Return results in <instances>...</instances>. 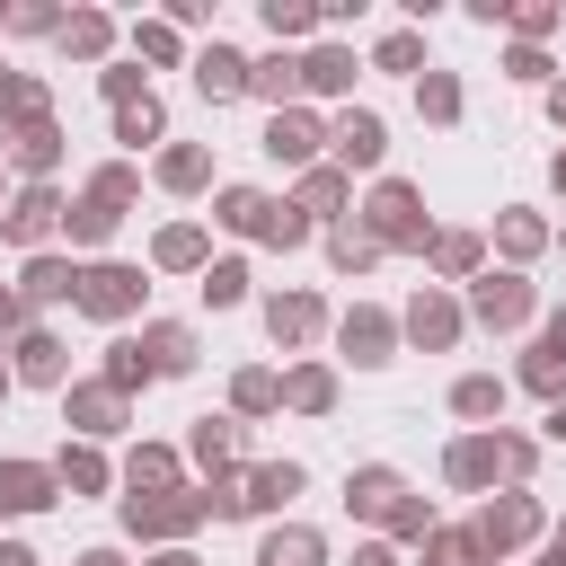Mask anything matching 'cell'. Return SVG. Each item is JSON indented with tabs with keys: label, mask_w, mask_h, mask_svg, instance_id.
<instances>
[{
	"label": "cell",
	"mask_w": 566,
	"mask_h": 566,
	"mask_svg": "<svg viewBox=\"0 0 566 566\" xmlns=\"http://www.w3.org/2000/svg\"><path fill=\"white\" fill-rule=\"evenodd\" d=\"M531 460H539V442H522V433H469V442H451L442 478H451V486H495V478L522 486Z\"/></svg>",
	"instance_id": "6da1fadb"
},
{
	"label": "cell",
	"mask_w": 566,
	"mask_h": 566,
	"mask_svg": "<svg viewBox=\"0 0 566 566\" xmlns=\"http://www.w3.org/2000/svg\"><path fill=\"white\" fill-rule=\"evenodd\" d=\"M133 186H142V177H133L124 159H115V168H97V177H88V195L71 203V239H80V248H97V239H115V221H124V203H133Z\"/></svg>",
	"instance_id": "7a4b0ae2"
},
{
	"label": "cell",
	"mask_w": 566,
	"mask_h": 566,
	"mask_svg": "<svg viewBox=\"0 0 566 566\" xmlns=\"http://www.w3.org/2000/svg\"><path fill=\"white\" fill-rule=\"evenodd\" d=\"M212 513V495H186V486H168V495H124V531L133 539H177V531H195Z\"/></svg>",
	"instance_id": "3957f363"
},
{
	"label": "cell",
	"mask_w": 566,
	"mask_h": 566,
	"mask_svg": "<svg viewBox=\"0 0 566 566\" xmlns=\"http://www.w3.org/2000/svg\"><path fill=\"white\" fill-rule=\"evenodd\" d=\"M363 230L380 239V248H433V230H424V203H416V186H380L371 195V212H363Z\"/></svg>",
	"instance_id": "277c9868"
},
{
	"label": "cell",
	"mask_w": 566,
	"mask_h": 566,
	"mask_svg": "<svg viewBox=\"0 0 566 566\" xmlns=\"http://www.w3.org/2000/svg\"><path fill=\"white\" fill-rule=\"evenodd\" d=\"M142 292H150L142 265H106V256H97V265H80V292H71V301H80L88 318H133Z\"/></svg>",
	"instance_id": "5b68a950"
},
{
	"label": "cell",
	"mask_w": 566,
	"mask_h": 566,
	"mask_svg": "<svg viewBox=\"0 0 566 566\" xmlns=\"http://www.w3.org/2000/svg\"><path fill=\"white\" fill-rule=\"evenodd\" d=\"M539 531V504L513 486V495H495V504H478V522H469V539H478V557H504V548H522Z\"/></svg>",
	"instance_id": "8992f818"
},
{
	"label": "cell",
	"mask_w": 566,
	"mask_h": 566,
	"mask_svg": "<svg viewBox=\"0 0 566 566\" xmlns=\"http://www.w3.org/2000/svg\"><path fill=\"white\" fill-rule=\"evenodd\" d=\"M265 336H274L283 354L318 345V336H327V301H318V292H274V301H265Z\"/></svg>",
	"instance_id": "52a82bcc"
},
{
	"label": "cell",
	"mask_w": 566,
	"mask_h": 566,
	"mask_svg": "<svg viewBox=\"0 0 566 566\" xmlns=\"http://www.w3.org/2000/svg\"><path fill=\"white\" fill-rule=\"evenodd\" d=\"M62 221H71V203H62V195H53V186H27V195H18V203H9V212H0V230H9V239H18V248H44V239H53V230H62Z\"/></svg>",
	"instance_id": "ba28073f"
},
{
	"label": "cell",
	"mask_w": 566,
	"mask_h": 566,
	"mask_svg": "<svg viewBox=\"0 0 566 566\" xmlns=\"http://www.w3.org/2000/svg\"><path fill=\"white\" fill-rule=\"evenodd\" d=\"M531 301H539V292H531L522 274H478L469 318H478V327H522V318H531Z\"/></svg>",
	"instance_id": "9c48e42d"
},
{
	"label": "cell",
	"mask_w": 566,
	"mask_h": 566,
	"mask_svg": "<svg viewBox=\"0 0 566 566\" xmlns=\"http://www.w3.org/2000/svg\"><path fill=\"white\" fill-rule=\"evenodd\" d=\"M327 150H336V168H380V150H389V133H380V115H363V106H345V115L327 124Z\"/></svg>",
	"instance_id": "30bf717a"
},
{
	"label": "cell",
	"mask_w": 566,
	"mask_h": 566,
	"mask_svg": "<svg viewBox=\"0 0 566 566\" xmlns=\"http://www.w3.org/2000/svg\"><path fill=\"white\" fill-rule=\"evenodd\" d=\"M62 495V478L44 460H0V513H44Z\"/></svg>",
	"instance_id": "8fae6325"
},
{
	"label": "cell",
	"mask_w": 566,
	"mask_h": 566,
	"mask_svg": "<svg viewBox=\"0 0 566 566\" xmlns=\"http://www.w3.org/2000/svg\"><path fill=\"white\" fill-rule=\"evenodd\" d=\"M248 71H256V62H248V53H230V44H203V53H195V88H203L212 106L248 97Z\"/></svg>",
	"instance_id": "7c38bea8"
},
{
	"label": "cell",
	"mask_w": 566,
	"mask_h": 566,
	"mask_svg": "<svg viewBox=\"0 0 566 566\" xmlns=\"http://www.w3.org/2000/svg\"><path fill=\"white\" fill-rule=\"evenodd\" d=\"M336 345H345L354 363H389V345H398V318H389V310H345V318H336Z\"/></svg>",
	"instance_id": "4fadbf2b"
},
{
	"label": "cell",
	"mask_w": 566,
	"mask_h": 566,
	"mask_svg": "<svg viewBox=\"0 0 566 566\" xmlns=\"http://www.w3.org/2000/svg\"><path fill=\"white\" fill-rule=\"evenodd\" d=\"M522 380L539 389V398H557L566 407V310L539 327V345H531V363H522Z\"/></svg>",
	"instance_id": "5bb4252c"
},
{
	"label": "cell",
	"mask_w": 566,
	"mask_h": 566,
	"mask_svg": "<svg viewBox=\"0 0 566 566\" xmlns=\"http://www.w3.org/2000/svg\"><path fill=\"white\" fill-rule=\"evenodd\" d=\"M398 327H407V336H416V345H424V354H442V345H460V310H451V301H442V292H416V301H407V318H398Z\"/></svg>",
	"instance_id": "9a60e30c"
},
{
	"label": "cell",
	"mask_w": 566,
	"mask_h": 566,
	"mask_svg": "<svg viewBox=\"0 0 566 566\" xmlns=\"http://www.w3.org/2000/svg\"><path fill=\"white\" fill-rule=\"evenodd\" d=\"M133 345H142V363H150L159 380H177V371H195V327H177V318H159V327H142Z\"/></svg>",
	"instance_id": "2e32d148"
},
{
	"label": "cell",
	"mask_w": 566,
	"mask_h": 566,
	"mask_svg": "<svg viewBox=\"0 0 566 566\" xmlns=\"http://www.w3.org/2000/svg\"><path fill=\"white\" fill-rule=\"evenodd\" d=\"M345 504H354L363 522H389V513L407 504V478H398V469H354V478H345Z\"/></svg>",
	"instance_id": "e0dca14e"
},
{
	"label": "cell",
	"mask_w": 566,
	"mask_h": 566,
	"mask_svg": "<svg viewBox=\"0 0 566 566\" xmlns=\"http://www.w3.org/2000/svg\"><path fill=\"white\" fill-rule=\"evenodd\" d=\"M318 142H327V133H318V124H310L301 106H283V115L265 124V150H274L283 168H310V159H318Z\"/></svg>",
	"instance_id": "ac0fdd59"
},
{
	"label": "cell",
	"mask_w": 566,
	"mask_h": 566,
	"mask_svg": "<svg viewBox=\"0 0 566 566\" xmlns=\"http://www.w3.org/2000/svg\"><path fill=\"white\" fill-rule=\"evenodd\" d=\"M71 292H80V265H62V256H27V274H18V301H27V310L71 301Z\"/></svg>",
	"instance_id": "d6986e66"
},
{
	"label": "cell",
	"mask_w": 566,
	"mask_h": 566,
	"mask_svg": "<svg viewBox=\"0 0 566 566\" xmlns=\"http://www.w3.org/2000/svg\"><path fill=\"white\" fill-rule=\"evenodd\" d=\"M9 159L27 168V186H44V177H53V159H62V133H53V115H44V124H27V133H9Z\"/></svg>",
	"instance_id": "ffe728a7"
},
{
	"label": "cell",
	"mask_w": 566,
	"mask_h": 566,
	"mask_svg": "<svg viewBox=\"0 0 566 566\" xmlns=\"http://www.w3.org/2000/svg\"><path fill=\"white\" fill-rule=\"evenodd\" d=\"M62 416H71L80 433H115V424H124V398H115L106 380H88V389H71V398H62Z\"/></svg>",
	"instance_id": "44dd1931"
},
{
	"label": "cell",
	"mask_w": 566,
	"mask_h": 566,
	"mask_svg": "<svg viewBox=\"0 0 566 566\" xmlns=\"http://www.w3.org/2000/svg\"><path fill=\"white\" fill-rule=\"evenodd\" d=\"M327 265H336V274H371V265H380V239H371L363 221H336V230H327Z\"/></svg>",
	"instance_id": "7402d4cb"
},
{
	"label": "cell",
	"mask_w": 566,
	"mask_h": 566,
	"mask_svg": "<svg viewBox=\"0 0 566 566\" xmlns=\"http://www.w3.org/2000/svg\"><path fill=\"white\" fill-rule=\"evenodd\" d=\"M9 354H18V380H35V389H62V345H53L44 327H27Z\"/></svg>",
	"instance_id": "603a6c76"
},
{
	"label": "cell",
	"mask_w": 566,
	"mask_h": 566,
	"mask_svg": "<svg viewBox=\"0 0 566 566\" xmlns=\"http://www.w3.org/2000/svg\"><path fill=\"white\" fill-rule=\"evenodd\" d=\"M283 407H301V416H327V407H336V371H327V363H301V371H283Z\"/></svg>",
	"instance_id": "cb8c5ba5"
},
{
	"label": "cell",
	"mask_w": 566,
	"mask_h": 566,
	"mask_svg": "<svg viewBox=\"0 0 566 566\" xmlns=\"http://www.w3.org/2000/svg\"><path fill=\"white\" fill-rule=\"evenodd\" d=\"M301 88H318V97H345V88H354V53H345V44H318V53L301 62Z\"/></svg>",
	"instance_id": "d4e9b609"
},
{
	"label": "cell",
	"mask_w": 566,
	"mask_h": 566,
	"mask_svg": "<svg viewBox=\"0 0 566 566\" xmlns=\"http://www.w3.org/2000/svg\"><path fill=\"white\" fill-rule=\"evenodd\" d=\"M159 186H168V195H195V186H212V150H195V142L159 150Z\"/></svg>",
	"instance_id": "484cf974"
},
{
	"label": "cell",
	"mask_w": 566,
	"mask_h": 566,
	"mask_svg": "<svg viewBox=\"0 0 566 566\" xmlns=\"http://www.w3.org/2000/svg\"><path fill=\"white\" fill-rule=\"evenodd\" d=\"M186 451H195L203 469H230V460H239V424H230V416H195V442H186Z\"/></svg>",
	"instance_id": "4316f807"
},
{
	"label": "cell",
	"mask_w": 566,
	"mask_h": 566,
	"mask_svg": "<svg viewBox=\"0 0 566 566\" xmlns=\"http://www.w3.org/2000/svg\"><path fill=\"white\" fill-rule=\"evenodd\" d=\"M318 557H327V548H318V531H301V522H292V531H265V548H256V566H318Z\"/></svg>",
	"instance_id": "83f0119b"
},
{
	"label": "cell",
	"mask_w": 566,
	"mask_h": 566,
	"mask_svg": "<svg viewBox=\"0 0 566 566\" xmlns=\"http://www.w3.org/2000/svg\"><path fill=\"white\" fill-rule=\"evenodd\" d=\"M106 44H115V27H106L97 9H71V18H62V53H80V62H97Z\"/></svg>",
	"instance_id": "f1b7e54d"
},
{
	"label": "cell",
	"mask_w": 566,
	"mask_h": 566,
	"mask_svg": "<svg viewBox=\"0 0 566 566\" xmlns=\"http://www.w3.org/2000/svg\"><path fill=\"white\" fill-rule=\"evenodd\" d=\"M292 88H301V62H283V53H274V62H256V71H248V97H265V106H274V115H283V106H292Z\"/></svg>",
	"instance_id": "f546056e"
},
{
	"label": "cell",
	"mask_w": 566,
	"mask_h": 566,
	"mask_svg": "<svg viewBox=\"0 0 566 566\" xmlns=\"http://www.w3.org/2000/svg\"><path fill=\"white\" fill-rule=\"evenodd\" d=\"M495 248L522 265V256H539V248H548V221H539V212H504V221H495Z\"/></svg>",
	"instance_id": "4dcf8cb0"
},
{
	"label": "cell",
	"mask_w": 566,
	"mask_h": 566,
	"mask_svg": "<svg viewBox=\"0 0 566 566\" xmlns=\"http://www.w3.org/2000/svg\"><path fill=\"white\" fill-rule=\"evenodd\" d=\"M424 256H433V274H478V256H486V248H478V230H433V248H424Z\"/></svg>",
	"instance_id": "1f68e13d"
},
{
	"label": "cell",
	"mask_w": 566,
	"mask_h": 566,
	"mask_svg": "<svg viewBox=\"0 0 566 566\" xmlns=\"http://www.w3.org/2000/svg\"><path fill=\"white\" fill-rule=\"evenodd\" d=\"M124 478H133V495H168V486H177V451H150V442H142V451L124 460Z\"/></svg>",
	"instance_id": "d6a6232c"
},
{
	"label": "cell",
	"mask_w": 566,
	"mask_h": 566,
	"mask_svg": "<svg viewBox=\"0 0 566 566\" xmlns=\"http://www.w3.org/2000/svg\"><path fill=\"white\" fill-rule=\"evenodd\" d=\"M53 478H62V495H97V486H106V460H97L88 442H71V451L53 460Z\"/></svg>",
	"instance_id": "836d02e7"
},
{
	"label": "cell",
	"mask_w": 566,
	"mask_h": 566,
	"mask_svg": "<svg viewBox=\"0 0 566 566\" xmlns=\"http://www.w3.org/2000/svg\"><path fill=\"white\" fill-rule=\"evenodd\" d=\"M0 115L27 133V124H44V80H27V71H9L0 80Z\"/></svg>",
	"instance_id": "e575fe53"
},
{
	"label": "cell",
	"mask_w": 566,
	"mask_h": 566,
	"mask_svg": "<svg viewBox=\"0 0 566 566\" xmlns=\"http://www.w3.org/2000/svg\"><path fill=\"white\" fill-rule=\"evenodd\" d=\"M265 212H274V195H256V186H230L212 221H230V230H248V239H256V230H265Z\"/></svg>",
	"instance_id": "d590c367"
},
{
	"label": "cell",
	"mask_w": 566,
	"mask_h": 566,
	"mask_svg": "<svg viewBox=\"0 0 566 566\" xmlns=\"http://www.w3.org/2000/svg\"><path fill=\"white\" fill-rule=\"evenodd\" d=\"M150 256H159V265H168V274H186V265H203V230H195V221H168V230H159V248H150Z\"/></svg>",
	"instance_id": "8d00e7d4"
},
{
	"label": "cell",
	"mask_w": 566,
	"mask_h": 566,
	"mask_svg": "<svg viewBox=\"0 0 566 566\" xmlns=\"http://www.w3.org/2000/svg\"><path fill=\"white\" fill-rule=\"evenodd\" d=\"M495 407H504V380H495V371H469V380L451 389V416H469V424L495 416Z\"/></svg>",
	"instance_id": "74e56055"
},
{
	"label": "cell",
	"mask_w": 566,
	"mask_h": 566,
	"mask_svg": "<svg viewBox=\"0 0 566 566\" xmlns=\"http://www.w3.org/2000/svg\"><path fill=\"white\" fill-rule=\"evenodd\" d=\"M416 106H424L433 124H451V115H460V80H451V71H416Z\"/></svg>",
	"instance_id": "f35d334b"
},
{
	"label": "cell",
	"mask_w": 566,
	"mask_h": 566,
	"mask_svg": "<svg viewBox=\"0 0 566 566\" xmlns=\"http://www.w3.org/2000/svg\"><path fill=\"white\" fill-rule=\"evenodd\" d=\"M203 301H212V310H230V301H248V265H239V256H221V265H203Z\"/></svg>",
	"instance_id": "ab89813d"
},
{
	"label": "cell",
	"mask_w": 566,
	"mask_h": 566,
	"mask_svg": "<svg viewBox=\"0 0 566 566\" xmlns=\"http://www.w3.org/2000/svg\"><path fill=\"white\" fill-rule=\"evenodd\" d=\"M142 380H159V371L142 363V345H115V354H106V389H115V398H133Z\"/></svg>",
	"instance_id": "60d3db41"
},
{
	"label": "cell",
	"mask_w": 566,
	"mask_h": 566,
	"mask_svg": "<svg viewBox=\"0 0 566 566\" xmlns=\"http://www.w3.org/2000/svg\"><path fill=\"white\" fill-rule=\"evenodd\" d=\"M115 142H159V97H133V106H115Z\"/></svg>",
	"instance_id": "b9f144b4"
},
{
	"label": "cell",
	"mask_w": 566,
	"mask_h": 566,
	"mask_svg": "<svg viewBox=\"0 0 566 566\" xmlns=\"http://www.w3.org/2000/svg\"><path fill=\"white\" fill-rule=\"evenodd\" d=\"M345 203V168H310L301 177V212H336Z\"/></svg>",
	"instance_id": "7bdbcfd3"
},
{
	"label": "cell",
	"mask_w": 566,
	"mask_h": 566,
	"mask_svg": "<svg viewBox=\"0 0 566 566\" xmlns=\"http://www.w3.org/2000/svg\"><path fill=\"white\" fill-rule=\"evenodd\" d=\"M256 239H265V248H301V239H310V212H301V203H274Z\"/></svg>",
	"instance_id": "ee69618b"
},
{
	"label": "cell",
	"mask_w": 566,
	"mask_h": 566,
	"mask_svg": "<svg viewBox=\"0 0 566 566\" xmlns=\"http://www.w3.org/2000/svg\"><path fill=\"white\" fill-rule=\"evenodd\" d=\"M230 398H239V416H265V407H283V380H274V371H239Z\"/></svg>",
	"instance_id": "f6af8a7d"
},
{
	"label": "cell",
	"mask_w": 566,
	"mask_h": 566,
	"mask_svg": "<svg viewBox=\"0 0 566 566\" xmlns=\"http://www.w3.org/2000/svg\"><path fill=\"white\" fill-rule=\"evenodd\" d=\"M265 27H274V35H310L318 9H310V0H265Z\"/></svg>",
	"instance_id": "bcb514c9"
},
{
	"label": "cell",
	"mask_w": 566,
	"mask_h": 566,
	"mask_svg": "<svg viewBox=\"0 0 566 566\" xmlns=\"http://www.w3.org/2000/svg\"><path fill=\"white\" fill-rule=\"evenodd\" d=\"M416 62H424V35H416V27L380 35V71H416Z\"/></svg>",
	"instance_id": "7dc6e473"
},
{
	"label": "cell",
	"mask_w": 566,
	"mask_h": 566,
	"mask_svg": "<svg viewBox=\"0 0 566 566\" xmlns=\"http://www.w3.org/2000/svg\"><path fill=\"white\" fill-rule=\"evenodd\" d=\"M389 531H398V539H433V504H424V495H407V504L389 513Z\"/></svg>",
	"instance_id": "c3c4849f"
},
{
	"label": "cell",
	"mask_w": 566,
	"mask_h": 566,
	"mask_svg": "<svg viewBox=\"0 0 566 566\" xmlns=\"http://www.w3.org/2000/svg\"><path fill=\"white\" fill-rule=\"evenodd\" d=\"M133 44H142V62H177V27H133Z\"/></svg>",
	"instance_id": "681fc988"
},
{
	"label": "cell",
	"mask_w": 566,
	"mask_h": 566,
	"mask_svg": "<svg viewBox=\"0 0 566 566\" xmlns=\"http://www.w3.org/2000/svg\"><path fill=\"white\" fill-rule=\"evenodd\" d=\"M504 71H513V80H548V53H539V44H513V62H504Z\"/></svg>",
	"instance_id": "f907efd6"
},
{
	"label": "cell",
	"mask_w": 566,
	"mask_h": 566,
	"mask_svg": "<svg viewBox=\"0 0 566 566\" xmlns=\"http://www.w3.org/2000/svg\"><path fill=\"white\" fill-rule=\"evenodd\" d=\"M513 27H522V35H548V27H557V9H548V0H531V9H513Z\"/></svg>",
	"instance_id": "816d5d0a"
},
{
	"label": "cell",
	"mask_w": 566,
	"mask_h": 566,
	"mask_svg": "<svg viewBox=\"0 0 566 566\" xmlns=\"http://www.w3.org/2000/svg\"><path fill=\"white\" fill-rule=\"evenodd\" d=\"M106 97H115V106H133V97H150V88H142V71H106Z\"/></svg>",
	"instance_id": "f5cc1de1"
},
{
	"label": "cell",
	"mask_w": 566,
	"mask_h": 566,
	"mask_svg": "<svg viewBox=\"0 0 566 566\" xmlns=\"http://www.w3.org/2000/svg\"><path fill=\"white\" fill-rule=\"evenodd\" d=\"M18 318H27V301H18V292H0V336H18Z\"/></svg>",
	"instance_id": "db71d44e"
},
{
	"label": "cell",
	"mask_w": 566,
	"mask_h": 566,
	"mask_svg": "<svg viewBox=\"0 0 566 566\" xmlns=\"http://www.w3.org/2000/svg\"><path fill=\"white\" fill-rule=\"evenodd\" d=\"M354 566H398V557H389V548L371 539V548H354Z\"/></svg>",
	"instance_id": "11a10c76"
},
{
	"label": "cell",
	"mask_w": 566,
	"mask_h": 566,
	"mask_svg": "<svg viewBox=\"0 0 566 566\" xmlns=\"http://www.w3.org/2000/svg\"><path fill=\"white\" fill-rule=\"evenodd\" d=\"M0 566H35V548H18V539H0Z\"/></svg>",
	"instance_id": "9f6ffc18"
},
{
	"label": "cell",
	"mask_w": 566,
	"mask_h": 566,
	"mask_svg": "<svg viewBox=\"0 0 566 566\" xmlns=\"http://www.w3.org/2000/svg\"><path fill=\"white\" fill-rule=\"evenodd\" d=\"M548 115H557V124H566V80H557V88H548Z\"/></svg>",
	"instance_id": "6f0895ef"
},
{
	"label": "cell",
	"mask_w": 566,
	"mask_h": 566,
	"mask_svg": "<svg viewBox=\"0 0 566 566\" xmlns=\"http://www.w3.org/2000/svg\"><path fill=\"white\" fill-rule=\"evenodd\" d=\"M80 566H124V557H115V548H88V557H80Z\"/></svg>",
	"instance_id": "680465c9"
},
{
	"label": "cell",
	"mask_w": 566,
	"mask_h": 566,
	"mask_svg": "<svg viewBox=\"0 0 566 566\" xmlns=\"http://www.w3.org/2000/svg\"><path fill=\"white\" fill-rule=\"evenodd\" d=\"M539 566H566V531H557V539H548V557H539Z\"/></svg>",
	"instance_id": "91938a15"
},
{
	"label": "cell",
	"mask_w": 566,
	"mask_h": 566,
	"mask_svg": "<svg viewBox=\"0 0 566 566\" xmlns=\"http://www.w3.org/2000/svg\"><path fill=\"white\" fill-rule=\"evenodd\" d=\"M548 433H557V442H566V407H548Z\"/></svg>",
	"instance_id": "94428289"
},
{
	"label": "cell",
	"mask_w": 566,
	"mask_h": 566,
	"mask_svg": "<svg viewBox=\"0 0 566 566\" xmlns=\"http://www.w3.org/2000/svg\"><path fill=\"white\" fill-rule=\"evenodd\" d=\"M150 566H195V557H186V548H168V557H150Z\"/></svg>",
	"instance_id": "6125c7cd"
},
{
	"label": "cell",
	"mask_w": 566,
	"mask_h": 566,
	"mask_svg": "<svg viewBox=\"0 0 566 566\" xmlns=\"http://www.w3.org/2000/svg\"><path fill=\"white\" fill-rule=\"evenodd\" d=\"M557 195H566V150H557Z\"/></svg>",
	"instance_id": "be15d7a7"
},
{
	"label": "cell",
	"mask_w": 566,
	"mask_h": 566,
	"mask_svg": "<svg viewBox=\"0 0 566 566\" xmlns=\"http://www.w3.org/2000/svg\"><path fill=\"white\" fill-rule=\"evenodd\" d=\"M0 389H9V371H0Z\"/></svg>",
	"instance_id": "e7e4bbea"
}]
</instances>
